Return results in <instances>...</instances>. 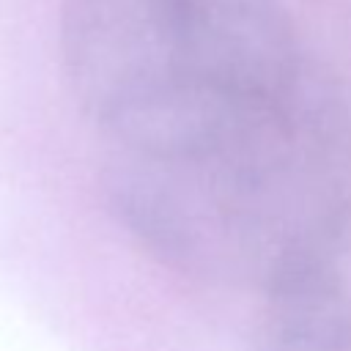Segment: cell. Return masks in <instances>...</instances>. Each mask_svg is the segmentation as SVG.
<instances>
[{
	"label": "cell",
	"mask_w": 351,
	"mask_h": 351,
	"mask_svg": "<svg viewBox=\"0 0 351 351\" xmlns=\"http://www.w3.org/2000/svg\"><path fill=\"white\" fill-rule=\"evenodd\" d=\"M107 165L121 225L165 266L208 282L266 291L351 233V123L329 74L208 151Z\"/></svg>",
	"instance_id": "cell-2"
},
{
	"label": "cell",
	"mask_w": 351,
	"mask_h": 351,
	"mask_svg": "<svg viewBox=\"0 0 351 351\" xmlns=\"http://www.w3.org/2000/svg\"><path fill=\"white\" fill-rule=\"evenodd\" d=\"M348 244L274 280L263 296L255 351H351Z\"/></svg>",
	"instance_id": "cell-3"
},
{
	"label": "cell",
	"mask_w": 351,
	"mask_h": 351,
	"mask_svg": "<svg viewBox=\"0 0 351 351\" xmlns=\"http://www.w3.org/2000/svg\"><path fill=\"white\" fill-rule=\"evenodd\" d=\"M60 58L123 159L208 151L324 74L277 0H69Z\"/></svg>",
	"instance_id": "cell-1"
}]
</instances>
